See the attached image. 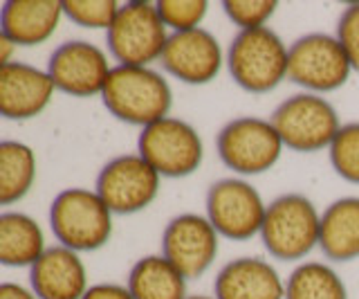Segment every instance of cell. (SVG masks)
I'll return each instance as SVG.
<instances>
[{
  "label": "cell",
  "mask_w": 359,
  "mask_h": 299,
  "mask_svg": "<svg viewBox=\"0 0 359 299\" xmlns=\"http://www.w3.org/2000/svg\"><path fill=\"white\" fill-rule=\"evenodd\" d=\"M272 124L278 131L285 149L297 153H317L330 149L332 140L344 126L337 108L323 95L299 93L280 102L272 113Z\"/></svg>",
  "instance_id": "8992f818"
},
{
  "label": "cell",
  "mask_w": 359,
  "mask_h": 299,
  "mask_svg": "<svg viewBox=\"0 0 359 299\" xmlns=\"http://www.w3.org/2000/svg\"><path fill=\"white\" fill-rule=\"evenodd\" d=\"M115 65L108 54L90 41H65L50 54L48 74L54 88L70 97H95L104 93V86Z\"/></svg>",
  "instance_id": "7c38bea8"
},
{
  "label": "cell",
  "mask_w": 359,
  "mask_h": 299,
  "mask_svg": "<svg viewBox=\"0 0 359 299\" xmlns=\"http://www.w3.org/2000/svg\"><path fill=\"white\" fill-rule=\"evenodd\" d=\"M137 153L162 178H187L202 167L205 142L194 124L168 115L142 128Z\"/></svg>",
  "instance_id": "ba28073f"
},
{
  "label": "cell",
  "mask_w": 359,
  "mask_h": 299,
  "mask_svg": "<svg viewBox=\"0 0 359 299\" xmlns=\"http://www.w3.org/2000/svg\"><path fill=\"white\" fill-rule=\"evenodd\" d=\"M61 0H7L0 12V34L16 48L43 46L63 18Z\"/></svg>",
  "instance_id": "ac0fdd59"
},
{
  "label": "cell",
  "mask_w": 359,
  "mask_h": 299,
  "mask_svg": "<svg viewBox=\"0 0 359 299\" xmlns=\"http://www.w3.org/2000/svg\"><path fill=\"white\" fill-rule=\"evenodd\" d=\"M222 164L238 175H261L283 156L285 144L272 119L243 115L227 121L216 140Z\"/></svg>",
  "instance_id": "52a82bcc"
},
{
  "label": "cell",
  "mask_w": 359,
  "mask_h": 299,
  "mask_svg": "<svg viewBox=\"0 0 359 299\" xmlns=\"http://www.w3.org/2000/svg\"><path fill=\"white\" fill-rule=\"evenodd\" d=\"M160 63L173 79L187 86H205L220 74L222 65L227 63V54L222 52L216 34L198 27L168 36Z\"/></svg>",
  "instance_id": "5bb4252c"
},
{
  "label": "cell",
  "mask_w": 359,
  "mask_h": 299,
  "mask_svg": "<svg viewBox=\"0 0 359 299\" xmlns=\"http://www.w3.org/2000/svg\"><path fill=\"white\" fill-rule=\"evenodd\" d=\"M112 214L95 190L70 187L54 196L50 227L59 246L74 252H95L112 237Z\"/></svg>",
  "instance_id": "3957f363"
},
{
  "label": "cell",
  "mask_w": 359,
  "mask_h": 299,
  "mask_svg": "<svg viewBox=\"0 0 359 299\" xmlns=\"http://www.w3.org/2000/svg\"><path fill=\"white\" fill-rule=\"evenodd\" d=\"M287 59L290 48L272 27L245 29L227 50V70L243 91L265 95L287 79Z\"/></svg>",
  "instance_id": "7a4b0ae2"
},
{
  "label": "cell",
  "mask_w": 359,
  "mask_h": 299,
  "mask_svg": "<svg viewBox=\"0 0 359 299\" xmlns=\"http://www.w3.org/2000/svg\"><path fill=\"white\" fill-rule=\"evenodd\" d=\"M319 248L325 259L346 263L359 259V198L346 196L321 214Z\"/></svg>",
  "instance_id": "d6986e66"
},
{
  "label": "cell",
  "mask_w": 359,
  "mask_h": 299,
  "mask_svg": "<svg viewBox=\"0 0 359 299\" xmlns=\"http://www.w3.org/2000/svg\"><path fill=\"white\" fill-rule=\"evenodd\" d=\"M36 180V153L25 142H0V203L14 205L22 201Z\"/></svg>",
  "instance_id": "7402d4cb"
},
{
  "label": "cell",
  "mask_w": 359,
  "mask_h": 299,
  "mask_svg": "<svg viewBox=\"0 0 359 299\" xmlns=\"http://www.w3.org/2000/svg\"><path fill=\"white\" fill-rule=\"evenodd\" d=\"M162 175L140 153L112 158L97 175L95 192L112 214L128 216L149 207L160 194Z\"/></svg>",
  "instance_id": "8fae6325"
},
{
  "label": "cell",
  "mask_w": 359,
  "mask_h": 299,
  "mask_svg": "<svg viewBox=\"0 0 359 299\" xmlns=\"http://www.w3.org/2000/svg\"><path fill=\"white\" fill-rule=\"evenodd\" d=\"M328 156L339 178L359 185V121H351L339 128L328 149Z\"/></svg>",
  "instance_id": "cb8c5ba5"
},
{
  "label": "cell",
  "mask_w": 359,
  "mask_h": 299,
  "mask_svg": "<svg viewBox=\"0 0 359 299\" xmlns=\"http://www.w3.org/2000/svg\"><path fill=\"white\" fill-rule=\"evenodd\" d=\"M155 5L171 34L202 27V20L209 12V3L205 0H160Z\"/></svg>",
  "instance_id": "484cf974"
},
{
  "label": "cell",
  "mask_w": 359,
  "mask_h": 299,
  "mask_svg": "<svg viewBox=\"0 0 359 299\" xmlns=\"http://www.w3.org/2000/svg\"><path fill=\"white\" fill-rule=\"evenodd\" d=\"M276 0H224L222 3L224 14L238 32L267 27L269 18L276 14Z\"/></svg>",
  "instance_id": "4316f807"
},
{
  "label": "cell",
  "mask_w": 359,
  "mask_h": 299,
  "mask_svg": "<svg viewBox=\"0 0 359 299\" xmlns=\"http://www.w3.org/2000/svg\"><path fill=\"white\" fill-rule=\"evenodd\" d=\"M187 281L164 254H149L135 261L126 286L133 299H187Z\"/></svg>",
  "instance_id": "44dd1931"
},
{
  "label": "cell",
  "mask_w": 359,
  "mask_h": 299,
  "mask_svg": "<svg viewBox=\"0 0 359 299\" xmlns=\"http://www.w3.org/2000/svg\"><path fill=\"white\" fill-rule=\"evenodd\" d=\"M0 299H39V297L34 295L32 288H25L14 281H5L0 286Z\"/></svg>",
  "instance_id": "f546056e"
},
{
  "label": "cell",
  "mask_w": 359,
  "mask_h": 299,
  "mask_svg": "<svg viewBox=\"0 0 359 299\" xmlns=\"http://www.w3.org/2000/svg\"><path fill=\"white\" fill-rule=\"evenodd\" d=\"M108 113L123 124L146 128L168 117L173 91L162 72L144 65H115L101 93Z\"/></svg>",
  "instance_id": "6da1fadb"
},
{
  "label": "cell",
  "mask_w": 359,
  "mask_h": 299,
  "mask_svg": "<svg viewBox=\"0 0 359 299\" xmlns=\"http://www.w3.org/2000/svg\"><path fill=\"white\" fill-rule=\"evenodd\" d=\"M115 0H63V14L74 25L86 29H110L119 12Z\"/></svg>",
  "instance_id": "d4e9b609"
},
{
  "label": "cell",
  "mask_w": 359,
  "mask_h": 299,
  "mask_svg": "<svg viewBox=\"0 0 359 299\" xmlns=\"http://www.w3.org/2000/svg\"><path fill=\"white\" fill-rule=\"evenodd\" d=\"M285 299H348V288L328 263L303 261L287 277Z\"/></svg>",
  "instance_id": "603a6c76"
},
{
  "label": "cell",
  "mask_w": 359,
  "mask_h": 299,
  "mask_svg": "<svg viewBox=\"0 0 359 299\" xmlns=\"http://www.w3.org/2000/svg\"><path fill=\"white\" fill-rule=\"evenodd\" d=\"M171 32L157 12L155 3L130 0L119 7V12L106 32L108 54L117 65H144L160 61Z\"/></svg>",
  "instance_id": "5b68a950"
},
{
  "label": "cell",
  "mask_w": 359,
  "mask_h": 299,
  "mask_svg": "<svg viewBox=\"0 0 359 299\" xmlns=\"http://www.w3.org/2000/svg\"><path fill=\"white\" fill-rule=\"evenodd\" d=\"M321 214L308 196L283 194L267 205L261 241L269 257L301 261L319 248Z\"/></svg>",
  "instance_id": "277c9868"
},
{
  "label": "cell",
  "mask_w": 359,
  "mask_h": 299,
  "mask_svg": "<svg viewBox=\"0 0 359 299\" xmlns=\"http://www.w3.org/2000/svg\"><path fill=\"white\" fill-rule=\"evenodd\" d=\"M334 36L341 43L346 57L353 65V72H359V3L348 5L344 9Z\"/></svg>",
  "instance_id": "83f0119b"
},
{
  "label": "cell",
  "mask_w": 359,
  "mask_h": 299,
  "mask_svg": "<svg viewBox=\"0 0 359 299\" xmlns=\"http://www.w3.org/2000/svg\"><path fill=\"white\" fill-rule=\"evenodd\" d=\"M45 246L43 227L36 218L22 212H3L0 214V261L7 268H32Z\"/></svg>",
  "instance_id": "ffe728a7"
},
{
  "label": "cell",
  "mask_w": 359,
  "mask_h": 299,
  "mask_svg": "<svg viewBox=\"0 0 359 299\" xmlns=\"http://www.w3.org/2000/svg\"><path fill=\"white\" fill-rule=\"evenodd\" d=\"M353 65L334 34L314 32L290 46L287 79L306 93L325 95L346 86Z\"/></svg>",
  "instance_id": "9c48e42d"
},
{
  "label": "cell",
  "mask_w": 359,
  "mask_h": 299,
  "mask_svg": "<svg viewBox=\"0 0 359 299\" xmlns=\"http://www.w3.org/2000/svg\"><path fill=\"white\" fill-rule=\"evenodd\" d=\"M207 218L220 239L250 241L261 237L267 203L258 190L243 178H222L207 192Z\"/></svg>",
  "instance_id": "30bf717a"
},
{
  "label": "cell",
  "mask_w": 359,
  "mask_h": 299,
  "mask_svg": "<svg viewBox=\"0 0 359 299\" xmlns=\"http://www.w3.org/2000/svg\"><path fill=\"white\" fill-rule=\"evenodd\" d=\"M83 299H133L128 286L121 284H95L88 288Z\"/></svg>",
  "instance_id": "f1b7e54d"
},
{
  "label": "cell",
  "mask_w": 359,
  "mask_h": 299,
  "mask_svg": "<svg viewBox=\"0 0 359 299\" xmlns=\"http://www.w3.org/2000/svg\"><path fill=\"white\" fill-rule=\"evenodd\" d=\"M220 250V234L202 214H180L162 232V254L187 279L205 274Z\"/></svg>",
  "instance_id": "4fadbf2b"
},
{
  "label": "cell",
  "mask_w": 359,
  "mask_h": 299,
  "mask_svg": "<svg viewBox=\"0 0 359 299\" xmlns=\"http://www.w3.org/2000/svg\"><path fill=\"white\" fill-rule=\"evenodd\" d=\"M56 93L48 70L11 61L0 65V113L5 119L25 121L39 117Z\"/></svg>",
  "instance_id": "9a60e30c"
},
{
  "label": "cell",
  "mask_w": 359,
  "mask_h": 299,
  "mask_svg": "<svg viewBox=\"0 0 359 299\" xmlns=\"http://www.w3.org/2000/svg\"><path fill=\"white\" fill-rule=\"evenodd\" d=\"M29 288L39 299H83L88 270L79 252L54 246L29 268Z\"/></svg>",
  "instance_id": "2e32d148"
},
{
  "label": "cell",
  "mask_w": 359,
  "mask_h": 299,
  "mask_svg": "<svg viewBox=\"0 0 359 299\" xmlns=\"http://www.w3.org/2000/svg\"><path fill=\"white\" fill-rule=\"evenodd\" d=\"M216 299H285V281L261 257H238L224 263L213 281Z\"/></svg>",
  "instance_id": "e0dca14e"
},
{
  "label": "cell",
  "mask_w": 359,
  "mask_h": 299,
  "mask_svg": "<svg viewBox=\"0 0 359 299\" xmlns=\"http://www.w3.org/2000/svg\"><path fill=\"white\" fill-rule=\"evenodd\" d=\"M187 299H216V297H211V295H189Z\"/></svg>",
  "instance_id": "4dcf8cb0"
}]
</instances>
